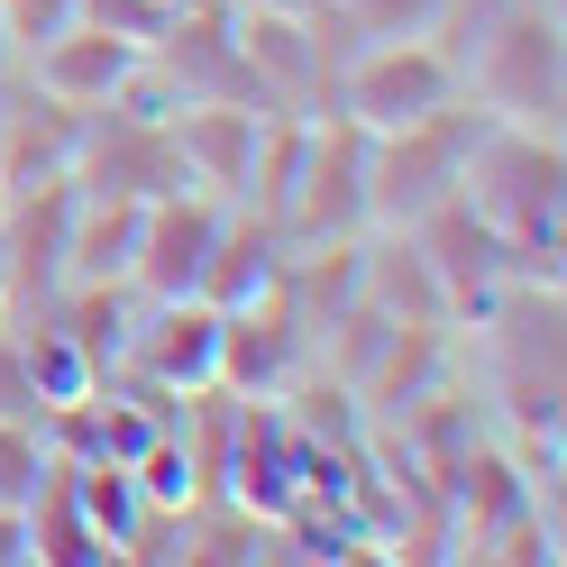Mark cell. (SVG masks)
<instances>
[{
    "instance_id": "14",
    "label": "cell",
    "mask_w": 567,
    "mask_h": 567,
    "mask_svg": "<svg viewBox=\"0 0 567 567\" xmlns=\"http://www.w3.org/2000/svg\"><path fill=\"white\" fill-rule=\"evenodd\" d=\"M348 19H358V38H431L440 0H339Z\"/></svg>"
},
{
    "instance_id": "11",
    "label": "cell",
    "mask_w": 567,
    "mask_h": 567,
    "mask_svg": "<svg viewBox=\"0 0 567 567\" xmlns=\"http://www.w3.org/2000/svg\"><path fill=\"white\" fill-rule=\"evenodd\" d=\"M284 257H293V247H284V229L257 220L247 202H229V210H220V229H210V257H202V284H193V293H202V302H220V311H238V302L275 293Z\"/></svg>"
},
{
    "instance_id": "12",
    "label": "cell",
    "mask_w": 567,
    "mask_h": 567,
    "mask_svg": "<svg viewBox=\"0 0 567 567\" xmlns=\"http://www.w3.org/2000/svg\"><path fill=\"white\" fill-rule=\"evenodd\" d=\"M137 210L120 193H74V220H64V284H128L137 257Z\"/></svg>"
},
{
    "instance_id": "4",
    "label": "cell",
    "mask_w": 567,
    "mask_h": 567,
    "mask_svg": "<svg viewBox=\"0 0 567 567\" xmlns=\"http://www.w3.org/2000/svg\"><path fill=\"white\" fill-rule=\"evenodd\" d=\"M449 101H467V83H457V64H449L431 38H367L358 55L339 64V83H330V111L358 120L367 137L412 128V120L449 111ZM330 111H321V120H330Z\"/></svg>"
},
{
    "instance_id": "10",
    "label": "cell",
    "mask_w": 567,
    "mask_h": 567,
    "mask_svg": "<svg viewBox=\"0 0 567 567\" xmlns=\"http://www.w3.org/2000/svg\"><path fill=\"white\" fill-rule=\"evenodd\" d=\"M358 293L384 311V321H403V330H457L431 257L412 247V229H358Z\"/></svg>"
},
{
    "instance_id": "3",
    "label": "cell",
    "mask_w": 567,
    "mask_h": 567,
    "mask_svg": "<svg viewBox=\"0 0 567 567\" xmlns=\"http://www.w3.org/2000/svg\"><path fill=\"white\" fill-rule=\"evenodd\" d=\"M476 128H485L476 101H449V111L412 120V128L367 137V229H403V220H421L431 202H449L457 174H467Z\"/></svg>"
},
{
    "instance_id": "15",
    "label": "cell",
    "mask_w": 567,
    "mask_h": 567,
    "mask_svg": "<svg viewBox=\"0 0 567 567\" xmlns=\"http://www.w3.org/2000/svg\"><path fill=\"white\" fill-rule=\"evenodd\" d=\"M83 19L111 28V38H128V47H147L156 28L174 19V0H83Z\"/></svg>"
},
{
    "instance_id": "9",
    "label": "cell",
    "mask_w": 567,
    "mask_h": 567,
    "mask_svg": "<svg viewBox=\"0 0 567 567\" xmlns=\"http://www.w3.org/2000/svg\"><path fill=\"white\" fill-rule=\"evenodd\" d=\"M266 120H275V111H247V101H193V111H174L165 128H174V165H184V184L238 202L247 165H257V128H266Z\"/></svg>"
},
{
    "instance_id": "13",
    "label": "cell",
    "mask_w": 567,
    "mask_h": 567,
    "mask_svg": "<svg viewBox=\"0 0 567 567\" xmlns=\"http://www.w3.org/2000/svg\"><path fill=\"white\" fill-rule=\"evenodd\" d=\"M74 19H83V0H0V38L19 47V64L38 55L47 38H64Z\"/></svg>"
},
{
    "instance_id": "17",
    "label": "cell",
    "mask_w": 567,
    "mask_h": 567,
    "mask_svg": "<svg viewBox=\"0 0 567 567\" xmlns=\"http://www.w3.org/2000/svg\"><path fill=\"white\" fill-rule=\"evenodd\" d=\"M266 10H311V0H266Z\"/></svg>"
},
{
    "instance_id": "16",
    "label": "cell",
    "mask_w": 567,
    "mask_h": 567,
    "mask_svg": "<svg viewBox=\"0 0 567 567\" xmlns=\"http://www.w3.org/2000/svg\"><path fill=\"white\" fill-rule=\"evenodd\" d=\"M0 311H10V238H0Z\"/></svg>"
},
{
    "instance_id": "8",
    "label": "cell",
    "mask_w": 567,
    "mask_h": 567,
    "mask_svg": "<svg viewBox=\"0 0 567 567\" xmlns=\"http://www.w3.org/2000/svg\"><path fill=\"white\" fill-rule=\"evenodd\" d=\"M137 55H147V47H128V38H111V28L74 19V28H64V38H47L38 55H28L19 74L38 83L47 101H64V111H101V101H120V92H128Z\"/></svg>"
},
{
    "instance_id": "6",
    "label": "cell",
    "mask_w": 567,
    "mask_h": 567,
    "mask_svg": "<svg viewBox=\"0 0 567 567\" xmlns=\"http://www.w3.org/2000/svg\"><path fill=\"white\" fill-rule=\"evenodd\" d=\"M220 193H193V184H174V193H156L147 210H137V257H128V293H147V302H165V293H193L202 284V257H210V229H220Z\"/></svg>"
},
{
    "instance_id": "2",
    "label": "cell",
    "mask_w": 567,
    "mask_h": 567,
    "mask_svg": "<svg viewBox=\"0 0 567 567\" xmlns=\"http://www.w3.org/2000/svg\"><path fill=\"white\" fill-rule=\"evenodd\" d=\"M457 83L485 120L513 128H549L558 137V101H567V64H558V0H504L494 28L457 55Z\"/></svg>"
},
{
    "instance_id": "7",
    "label": "cell",
    "mask_w": 567,
    "mask_h": 567,
    "mask_svg": "<svg viewBox=\"0 0 567 567\" xmlns=\"http://www.w3.org/2000/svg\"><path fill=\"white\" fill-rule=\"evenodd\" d=\"M412 229V247H421V257H431V275H440V293H449V321H467V311L494 293V284H504L513 275V257H504V238H494L485 220H476V210L467 202H431V210H421V220H403Z\"/></svg>"
},
{
    "instance_id": "5",
    "label": "cell",
    "mask_w": 567,
    "mask_h": 567,
    "mask_svg": "<svg viewBox=\"0 0 567 567\" xmlns=\"http://www.w3.org/2000/svg\"><path fill=\"white\" fill-rule=\"evenodd\" d=\"M111 375H147V384H165V394H202V384H220V302H202V293L147 302V293H137L128 358Z\"/></svg>"
},
{
    "instance_id": "1",
    "label": "cell",
    "mask_w": 567,
    "mask_h": 567,
    "mask_svg": "<svg viewBox=\"0 0 567 567\" xmlns=\"http://www.w3.org/2000/svg\"><path fill=\"white\" fill-rule=\"evenodd\" d=\"M558 137L549 128H513V120H485L476 147H467V174H457V202L504 238V257L522 284H558V247H567V220H558Z\"/></svg>"
}]
</instances>
